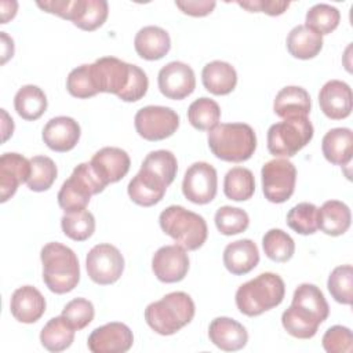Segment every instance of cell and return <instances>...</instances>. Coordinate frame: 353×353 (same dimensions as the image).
I'll use <instances>...</instances> for the list:
<instances>
[{
	"label": "cell",
	"mask_w": 353,
	"mask_h": 353,
	"mask_svg": "<svg viewBox=\"0 0 353 353\" xmlns=\"http://www.w3.org/2000/svg\"><path fill=\"white\" fill-rule=\"evenodd\" d=\"M178 161L172 152L160 149L146 154L141 170L130 181L127 192L130 199L142 207H152L161 201L167 188L174 182Z\"/></svg>",
	"instance_id": "6da1fadb"
},
{
	"label": "cell",
	"mask_w": 353,
	"mask_h": 353,
	"mask_svg": "<svg viewBox=\"0 0 353 353\" xmlns=\"http://www.w3.org/2000/svg\"><path fill=\"white\" fill-rule=\"evenodd\" d=\"M90 65L98 92L114 94L124 102H137L148 92V76L137 65L116 57H102Z\"/></svg>",
	"instance_id": "7a4b0ae2"
},
{
	"label": "cell",
	"mask_w": 353,
	"mask_h": 353,
	"mask_svg": "<svg viewBox=\"0 0 353 353\" xmlns=\"http://www.w3.org/2000/svg\"><path fill=\"white\" fill-rule=\"evenodd\" d=\"M328 314L330 306L321 290L314 284L303 283L295 288L290 307L281 314V324L291 336L310 339Z\"/></svg>",
	"instance_id": "3957f363"
},
{
	"label": "cell",
	"mask_w": 353,
	"mask_h": 353,
	"mask_svg": "<svg viewBox=\"0 0 353 353\" xmlns=\"http://www.w3.org/2000/svg\"><path fill=\"white\" fill-rule=\"evenodd\" d=\"M43 281L54 294H66L80 281V265L72 248L58 241L47 243L40 251Z\"/></svg>",
	"instance_id": "277c9868"
},
{
	"label": "cell",
	"mask_w": 353,
	"mask_h": 353,
	"mask_svg": "<svg viewBox=\"0 0 353 353\" xmlns=\"http://www.w3.org/2000/svg\"><path fill=\"white\" fill-rule=\"evenodd\" d=\"M285 295L283 279L272 272H265L241 284L234 295L240 313L255 317L279 306Z\"/></svg>",
	"instance_id": "5b68a950"
},
{
	"label": "cell",
	"mask_w": 353,
	"mask_h": 353,
	"mask_svg": "<svg viewBox=\"0 0 353 353\" xmlns=\"http://www.w3.org/2000/svg\"><path fill=\"white\" fill-rule=\"evenodd\" d=\"M194 313L196 306L190 295L183 291H174L149 303L145 309V320L154 332L167 336L188 325Z\"/></svg>",
	"instance_id": "8992f818"
},
{
	"label": "cell",
	"mask_w": 353,
	"mask_h": 353,
	"mask_svg": "<svg viewBox=\"0 0 353 353\" xmlns=\"http://www.w3.org/2000/svg\"><path fill=\"white\" fill-rule=\"evenodd\" d=\"M208 148L223 161L241 163L251 159L256 149V135L245 123H221L208 132Z\"/></svg>",
	"instance_id": "52a82bcc"
},
{
	"label": "cell",
	"mask_w": 353,
	"mask_h": 353,
	"mask_svg": "<svg viewBox=\"0 0 353 353\" xmlns=\"http://www.w3.org/2000/svg\"><path fill=\"white\" fill-rule=\"evenodd\" d=\"M161 230L186 251H196L207 240L205 219L182 205H170L159 215Z\"/></svg>",
	"instance_id": "ba28073f"
},
{
	"label": "cell",
	"mask_w": 353,
	"mask_h": 353,
	"mask_svg": "<svg viewBox=\"0 0 353 353\" xmlns=\"http://www.w3.org/2000/svg\"><path fill=\"white\" fill-rule=\"evenodd\" d=\"M106 185L94 172L90 163H80L58 192V204L65 212L85 210L91 196L103 192Z\"/></svg>",
	"instance_id": "9c48e42d"
},
{
	"label": "cell",
	"mask_w": 353,
	"mask_h": 353,
	"mask_svg": "<svg viewBox=\"0 0 353 353\" xmlns=\"http://www.w3.org/2000/svg\"><path fill=\"white\" fill-rule=\"evenodd\" d=\"M314 128L307 117L284 119L268 130V150L277 157H292L313 138Z\"/></svg>",
	"instance_id": "30bf717a"
},
{
	"label": "cell",
	"mask_w": 353,
	"mask_h": 353,
	"mask_svg": "<svg viewBox=\"0 0 353 353\" xmlns=\"http://www.w3.org/2000/svg\"><path fill=\"white\" fill-rule=\"evenodd\" d=\"M261 178L265 199L281 204L294 194L296 168L287 159H273L262 165Z\"/></svg>",
	"instance_id": "8fae6325"
},
{
	"label": "cell",
	"mask_w": 353,
	"mask_h": 353,
	"mask_svg": "<svg viewBox=\"0 0 353 353\" xmlns=\"http://www.w3.org/2000/svg\"><path fill=\"white\" fill-rule=\"evenodd\" d=\"M134 125L139 137L146 141L165 139L179 127L178 113L168 106L149 105L141 108L134 117Z\"/></svg>",
	"instance_id": "7c38bea8"
},
{
	"label": "cell",
	"mask_w": 353,
	"mask_h": 353,
	"mask_svg": "<svg viewBox=\"0 0 353 353\" xmlns=\"http://www.w3.org/2000/svg\"><path fill=\"white\" fill-rule=\"evenodd\" d=\"M85 269L94 283L109 285L121 277L124 272V258L117 247L109 243H101L88 251Z\"/></svg>",
	"instance_id": "4fadbf2b"
},
{
	"label": "cell",
	"mask_w": 353,
	"mask_h": 353,
	"mask_svg": "<svg viewBox=\"0 0 353 353\" xmlns=\"http://www.w3.org/2000/svg\"><path fill=\"white\" fill-rule=\"evenodd\" d=\"M218 175L214 165L205 161L193 163L182 181L183 196L194 204L211 203L216 196Z\"/></svg>",
	"instance_id": "5bb4252c"
},
{
	"label": "cell",
	"mask_w": 353,
	"mask_h": 353,
	"mask_svg": "<svg viewBox=\"0 0 353 353\" xmlns=\"http://www.w3.org/2000/svg\"><path fill=\"white\" fill-rule=\"evenodd\" d=\"M160 92L168 99H183L196 88V76L193 69L181 61H172L164 65L157 74Z\"/></svg>",
	"instance_id": "9a60e30c"
},
{
	"label": "cell",
	"mask_w": 353,
	"mask_h": 353,
	"mask_svg": "<svg viewBox=\"0 0 353 353\" xmlns=\"http://www.w3.org/2000/svg\"><path fill=\"white\" fill-rule=\"evenodd\" d=\"M132 343V331L119 321L97 327L87 339V346L92 353H124L131 349Z\"/></svg>",
	"instance_id": "2e32d148"
},
{
	"label": "cell",
	"mask_w": 353,
	"mask_h": 353,
	"mask_svg": "<svg viewBox=\"0 0 353 353\" xmlns=\"http://www.w3.org/2000/svg\"><path fill=\"white\" fill-rule=\"evenodd\" d=\"M152 270L161 283H178L189 270V256L178 244L160 247L152 258Z\"/></svg>",
	"instance_id": "e0dca14e"
},
{
	"label": "cell",
	"mask_w": 353,
	"mask_h": 353,
	"mask_svg": "<svg viewBox=\"0 0 353 353\" xmlns=\"http://www.w3.org/2000/svg\"><path fill=\"white\" fill-rule=\"evenodd\" d=\"M90 164L98 178L108 186L123 179L131 165L130 156L121 148L105 146L94 153Z\"/></svg>",
	"instance_id": "ac0fdd59"
},
{
	"label": "cell",
	"mask_w": 353,
	"mask_h": 353,
	"mask_svg": "<svg viewBox=\"0 0 353 353\" xmlns=\"http://www.w3.org/2000/svg\"><path fill=\"white\" fill-rule=\"evenodd\" d=\"M321 112L331 120H342L350 116L353 108L352 88L342 80L327 81L319 92Z\"/></svg>",
	"instance_id": "d6986e66"
},
{
	"label": "cell",
	"mask_w": 353,
	"mask_h": 353,
	"mask_svg": "<svg viewBox=\"0 0 353 353\" xmlns=\"http://www.w3.org/2000/svg\"><path fill=\"white\" fill-rule=\"evenodd\" d=\"M30 176V160L14 152L3 153L0 157V201L11 199L18 186L28 182Z\"/></svg>",
	"instance_id": "ffe728a7"
},
{
	"label": "cell",
	"mask_w": 353,
	"mask_h": 353,
	"mask_svg": "<svg viewBox=\"0 0 353 353\" xmlns=\"http://www.w3.org/2000/svg\"><path fill=\"white\" fill-rule=\"evenodd\" d=\"M81 135L79 123L69 116H57L47 121L43 128L41 138L44 143L54 152L72 150Z\"/></svg>",
	"instance_id": "44dd1931"
},
{
	"label": "cell",
	"mask_w": 353,
	"mask_h": 353,
	"mask_svg": "<svg viewBox=\"0 0 353 353\" xmlns=\"http://www.w3.org/2000/svg\"><path fill=\"white\" fill-rule=\"evenodd\" d=\"M210 341L221 350L236 352L248 342V332L243 324L230 317H215L208 327Z\"/></svg>",
	"instance_id": "7402d4cb"
},
{
	"label": "cell",
	"mask_w": 353,
	"mask_h": 353,
	"mask_svg": "<svg viewBox=\"0 0 353 353\" xmlns=\"http://www.w3.org/2000/svg\"><path fill=\"white\" fill-rule=\"evenodd\" d=\"M10 310L17 321L32 324L44 314L46 299L36 287L22 285L11 295Z\"/></svg>",
	"instance_id": "603a6c76"
},
{
	"label": "cell",
	"mask_w": 353,
	"mask_h": 353,
	"mask_svg": "<svg viewBox=\"0 0 353 353\" xmlns=\"http://www.w3.org/2000/svg\"><path fill=\"white\" fill-rule=\"evenodd\" d=\"M259 262L256 244L250 239L229 243L223 250V265L234 276L250 273Z\"/></svg>",
	"instance_id": "cb8c5ba5"
},
{
	"label": "cell",
	"mask_w": 353,
	"mask_h": 353,
	"mask_svg": "<svg viewBox=\"0 0 353 353\" xmlns=\"http://www.w3.org/2000/svg\"><path fill=\"white\" fill-rule=\"evenodd\" d=\"M134 48L142 59L157 61L170 51L171 39L168 32L160 26H143L135 34Z\"/></svg>",
	"instance_id": "d4e9b609"
},
{
	"label": "cell",
	"mask_w": 353,
	"mask_h": 353,
	"mask_svg": "<svg viewBox=\"0 0 353 353\" xmlns=\"http://www.w3.org/2000/svg\"><path fill=\"white\" fill-rule=\"evenodd\" d=\"M312 109L309 92L299 85H287L281 88L274 98L273 110L281 119L307 117Z\"/></svg>",
	"instance_id": "484cf974"
},
{
	"label": "cell",
	"mask_w": 353,
	"mask_h": 353,
	"mask_svg": "<svg viewBox=\"0 0 353 353\" xmlns=\"http://www.w3.org/2000/svg\"><path fill=\"white\" fill-rule=\"evenodd\" d=\"M321 150L327 161L334 165H347L353 154V132L346 127H336L325 132Z\"/></svg>",
	"instance_id": "4316f807"
},
{
	"label": "cell",
	"mask_w": 353,
	"mask_h": 353,
	"mask_svg": "<svg viewBox=\"0 0 353 353\" xmlns=\"http://www.w3.org/2000/svg\"><path fill=\"white\" fill-rule=\"evenodd\" d=\"M204 88L214 95H228L237 84L236 69L225 61H211L201 70Z\"/></svg>",
	"instance_id": "83f0119b"
},
{
	"label": "cell",
	"mask_w": 353,
	"mask_h": 353,
	"mask_svg": "<svg viewBox=\"0 0 353 353\" xmlns=\"http://www.w3.org/2000/svg\"><path fill=\"white\" fill-rule=\"evenodd\" d=\"M287 50L298 59H312L320 54L323 48V36L309 26L296 25L287 36Z\"/></svg>",
	"instance_id": "f1b7e54d"
},
{
	"label": "cell",
	"mask_w": 353,
	"mask_h": 353,
	"mask_svg": "<svg viewBox=\"0 0 353 353\" xmlns=\"http://www.w3.org/2000/svg\"><path fill=\"white\" fill-rule=\"evenodd\" d=\"M352 222L350 208L339 200H328L319 208V229L332 237L347 232Z\"/></svg>",
	"instance_id": "f546056e"
},
{
	"label": "cell",
	"mask_w": 353,
	"mask_h": 353,
	"mask_svg": "<svg viewBox=\"0 0 353 353\" xmlns=\"http://www.w3.org/2000/svg\"><path fill=\"white\" fill-rule=\"evenodd\" d=\"M47 97L44 91L33 84L22 85L14 97V108L17 113L28 121L40 119L47 110Z\"/></svg>",
	"instance_id": "4dcf8cb0"
},
{
	"label": "cell",
	"mask_w": 353,
	"mask_h": 353,
	"mask_svg": "<svg viewBox=\"0 0 353 353\" xmlns=\"http://www.w3.org/2000/svg\"><path fill=\"white\" fill-rule=\"evenodd\" d=\"M74 332L76 330L61 314L46 323L40 332V342L50 352H62L73 343Z\"/></svg>",
	"instance_id": "1f68e13d"
},
{
	"label": "cell",
	"mask_w": 353,
	"mask_h": 353,
	"mask_svg": "<svg viewBox=\"0 0 353 353\" xmlns=\"http://www.w3.org/2000/svg\"><path fill=\"white\" fill-rule=\"evenodd\" d=\"M255 192V178L245 167L230 168L223 179V193L233 201H245Z\"/></svg>",
	"instance_id": "d6a6232c"
},
{
	"label": "cell",
	"mask_w": 353,
	"mask_h": 353,
	"mask_svg": "<svg viewBox=\"0 0 353 353\" xmlns=\"http://www.w3.org/2000/svg\"><path fill=\"white\" fill-rule=\"evenodd\" d=\"M188 120L199 131H211L221 120V108L211 98H197L188 109Z\"/></svg>",
	"instance_id": "836d02e7"
},
{
	"label": "cell",
	"mask_w": 353,
	"mask_h": 353,
	"mask_svg": "<svg viewBox=\"0 0 353 353\" xmlns=\"http://www.w3.org/2000/svg\"><path fill=\"white\" fill-rule=\"evenodd\" d=\"M61 228L70 240L85 241L95 232V218L88 210L65 212L61 218Z\"/></svg>",
	"instance_id": "e575fe53"
},
{
	"label": "cell",
	"mask_w": 353,
	"mask_h": 353,
	"mask_svg": "<svg viewBox=\"0 0 353 353\" xmlns=\"http://www.w3.org/2000/svg\"><path fill=\"white\" fill-rule=\"evenodd\" d=\"M265 255L274 262H287L295 252L292 237L281 229H270L262 237Z\"/></svg>",
	"instance_id": "d590c367"
},
{
	"label": "cell",
	"mask_w": 353,
	"mask_h": 353,
	"mask_svg": "<svg viewBox=\"0 0 353 353\" xmlns=\"http://www.w3.org/2000/svg\"><path fill=\"white\" fill-rule=\"evenodd\" d=\"M341 21V12L336 7L325 3H319L310 7L305 17V25L319 34H330L334 32Z\"/></svg>",
	"instance_id": "8d00e7d4"
},
{
	"label": "cell",
	"mask_w": 353,
	"mask_h": 353,
	"mask_svg": "<svg viewBox=\"0 0 353 353\" xmlns=\"http://www.w3.org/2000/svg\"><path fill=\"white\" fill-rule=\"evenodd\" d=\"M287 225L303 236L316 233L319 229V207L313 203H298L288 211Z\"/></svg>",
	"instance_id": "74e56055"
},
{
	"label": "cell",
	"mask_w": 353,
	"mask_h": 353,
	"mask_svg": "<svg viewBox=\"0 0 353 353\" xmlns=\"http://www.w3.org/2000/svg\"><path fill=\"white\" fill-rule=\"evenodd\" d=\"M57 165L52 159L47 156H33L30 159V176L28 188L33 192L48 190L57 179Z\"/></svg>",
	"instance_id": "f35d334b"
},
{
	"label": "cell",
	"mask_w": 353,
	"mask_h": 353,
	"mask_svg": "<svg viewBox=\"0 0 353 353\" xmlns=\"http://www.w3.org/2000/svg\"><path fill=\"white\" fill-rule=\"evenodd\" d=\"M331 296L342 305H352L353 301V268L352 265L336 266L327 281Z\"/></svg>",
	"instance_id": "ab89813d"
},
{
	"label": "cell",
	"mask_w": 353,
	"mask_h": 353,
	"mask_svg": "<svg viewBox=\"0 0 353 353\" xmlns=\"http://www.w3.org/2000/svg\"><path fill=\"white\" fill-rule=\"evenodd\" d=\"M214 221L218 232L225 236L239 234L250 225L248 214L244 210L232 205L219 207L215 212Z\"/></svg>",
	"instance_id": "60d3db41"
},
{
	"label": "cell",
	"mask_w": 353,
	"mask_h": 353,
	"mask_svg": "<svg viewBox=\"0 0 353 353\" xmlns=\"http://www.w3.org/2000/svg\"><path fill=\"white\" fill-rule=\"evenodd\" d=\"M66 90L72 97L79 99H87L98 94L92 80L90 63L80 65L70 70L66 77Z\"/></svg>",
	"instance_id": "b9f144b4"
},
{
	"label": "cell",
	"mask_w": 353,
	"mask_h": 353,
	"mask_svg": "<svg viewBox=\"0 0 353 353\" xmlns=\"http://www.w3.org/2000/svg\"><path fill=\"white\" fill-rule=\"evenodd\" d=\"M109 14V6L105 0H83V7L77 21L73 23L81 30L92 32L101 28Z\"/></svg>",
	"instance_id": "7bdbcfd3"
},
{
	"label": "cell",
	"mask_w": 353,
	"mask_h": 353,
	"mask_svg": "<svg viewBox=\"0 0 353 353\" xmlns=\"http://www.w3.org/2000/svg\"><path fill=\"white\" fill-rule=\"evenodd\" d=\"M61 314L76 331H80L94 320L95 309L91 301L85 298H74L63 306Z\"/></svg>",
	"instance_id": "ee69618b"
},
{
	"label": "cell",
	"mask_w": 353,
	"mask_h": 353,
	"mask_svg": "<svg viewBox=\"0 0 353 353\" xmlns=\"http://www.w3.org/2000/svg\"><path fill=\"white\" fill-rule=\"evenodd\" d=\"M327 353H350L353 350V334L345 325L330 327L321 339Z\"/></svg>",
	"instance_id": "f6af8a7d"
},
{
	"label": "cell",
	"mask_w": 353,
	"mask_h": 353,
	"mask_svg": "<svg viewBox=\"0 0 353 353\" xmlns=\"http://www.w3.org/2000/svg\"><path fill=\"white\" fill-rule=\"evenodd\" d=\"M36 4L43 11L55 14L74 23L80 15L83 0H46V1H37Z\"/></svg>",
	"instance_id": "bcb514c9"
},
{
	"label": "cell",
	"mask_w": 353,
	"mask_h": 353,
	"mask_svg": "<svg viewBox=\"0 0 353 353\" xmlns=\"http://www.w3.org/2000/svg\"><path fill=\"white\" fill-rule=\"evenodd\" d=\"M237 4L250 12H265L270 17L281 15L290 7V1L285 0H248L237 1Z\"/></svg>",
	"instance_id": "7dc6e473"
},
{
	"label": "cell",
	"mask_w": 353,
	"mask_h": 353,
	"mask_svg": "<svg viewBox=\"0 0 353 353\" xmlns=\"http://www.w3.org/2000/svg\"><path fill=\"white\" fill-rule=\"evenodd\" d=\"M175 6L190 17H205L212 12L216 3L214 0H176Z\"/></svg>",
	"instance_id": "c3c4849f"
},
{
	"label": "cell",
	"mask_w": 353,
	"mask_h": 353,
	"mask_svg": "<svg viewBox=\"0 0 353 353\" xmlns=\"http://www.w3.org/2000/svg\"><path fill=\"white\" fill-rule=\"evenodd\" d=\"M1 36V63L4 65L14 55V40L7 36L6 32H0Z\"/></svg>",
	"instance_id": "681fc988"
},
{
	"label": "cell",
	"mask_w": 353,
	"mask_h": 353,
	"mask_svg": "<svg viewBox=\"0 0 353 353\" xmlns=\"http://www.w3.org/2000/svg\"><path fill=\"white\" fill-rule=\"evenodd\" d=\"M1 23H7L10 19H12L17 14L18 10V3L17 1H11L10 3V8H7V3L1 1Z\"/></svg>",
	"instance_id": "f907efd6"
},
{
	"label": "cell",
	"mask_w": 353,
	"mask_h": 353,
	"mask_svg": "<svg viewBox=\"0 0 353 353\" xmlns=\"http://www.w3.org/2000/svg\"><path fill=\"white\" fill-rule=\"evenodd\" d=\"M1 116H3V142H6L14 132V121L4 109H1Z\"/></svg>",
	"instance_id": "816d5d0a"
}]
</instances>
